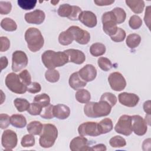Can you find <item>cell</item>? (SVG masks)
Wrapping results in <instances>:
<instances>
[{
  "label": "cell",
  "instance_id": "obj_1",
  "mask_svg": "<svg viewBox=\"0 0 151 151\" xmlns=\"http://www.w3.org/2000/svg\"><path fill=\"white\" fill-rule=\"evenodd\" d=\"M44 66L48 69H54L56 67L63 66L68 62V58L64 51L55 52L52 50H47L41 56Z\"/></svg>",
  "mask_w": 151,
  "mask_h": 151
},
{
  "label": "cell",
  "instance_id": "obj_2",
  "mask_svg": "<svg viewBox=\"0 0 151 151\" xmlns=\"http://www.w3.org/2000/svg\"><path fill=\"white\" fill-rule=\"evenodd\" d=\"M111 107L107 102L103 100H100L99 102H88L84 107V112L88 117L97 118L109 115Z\"/></svg>",
  "mask_w": 151,
  "mask_h": 151
},
{
  "label": "cell",
  "instance_id": "obj_3",
  "mask_svg": "<svg viewBox=\"0 0 151 151\" xmlns=\"http://www.w3.org/2000/svg\"><path fill=\"white\" fill-rule=\"evenodd\" d=\"M25 40L29 50L34 52L39 51L44 44L41 32L38 29L34 27H31L25 31Z\"/></svg>",
  "mask_w": 151,
  "mask_h": 151
},
{
  "label": "cell",
  "instance_id": "obj_4",
  "mask_svg": "<svg viewBox=\"0 0 151 151\" xmlns=\"http://www.w3.org/2000/svg\"><path fill=\"white\" fill-rule=\"evenodd\" d=\"M58 136V130L55 126L47 123L43 125V129L40 134L39 143L44 148L52 146Z\"/></svg>",
  "mask_w": 151,
  "mask_h": 151
},
{
  "label": "cell",
  "instance_id": "obj_5",
  "mask_svg": "<svg viewBox=\"0 0 151 151\" xmlns=\"http://www.w3.org/2000/svg\"><path fill=\"white\" fill-rule=\"evenodd\" d=\"M5 82L8 89L14 93L24 94L27 91V86L22 83L19 76L14 73H9Z\"/></svg>",
  "mask_w": 151,
  "mask_h": 151
},
{
  "label": "cell",
  "instance_id": "obj_6",
  "mask_svg": "<svg viewBox=\"0 0 151 151\" xmlns=\"http://www.w3.org/2000/svg\"><path fill=\"white\" fill-rule=\"evenodd\" d=\"M103 29L104 32L110 37L113 36L117 31L116 19L112 11L104 13L101 17Z\"/></svg>",
  "mask_w": 151,
  "mask_h": 151
},
{
  "label": "cell",
  "instance_id": "obj_7",
  "mask_svg": "<svg viewBox=\"0 0 151 151\" xmlns=\"http://www.w3.org/2000/svg\"><path fill=\"white\" fill-rule=\"evenodd\" d=\"M28 60L27 54L22 51L17 50L13 52L12 57V70L18 72L27 67Z\"/></svg>",
  "mask_w": 151,
  "mask_h": 151
},
{
  "label": "cell",
  "instance_id": "obj_8",
  "mask_svg": "<svg viewBox=\"0 0 151 151\" xmlns=\"http://www.w3.org/2000/svg\"><path fill=\"white\" fill-rule=\"evenodd\" d=\"M114 130L117 133L124 136H129L133 130L131 124V116L126 114L120 117L114 127Z\"/></svg>",
  "mask_w": 151,
  "mask_h": 151
},
{
  "label": "cell",
  "instance_id": "obj_9",
  "mask_svg": "<svg viewBox=\"0 0 151 151\" xmlns=\"http://www.w3.org/2000/svg\"><path fill=\"white\" fill-rule=\"evenodd\" d=\"M78 132L81 136H98L101 134L98 129V123L94 122H87L81 124L78 128Z\"/></svg>",
  "mask_w": 151,
  "mask_h": 151
},
{
  "label": "cell",
  "instance_id": "obj_10",
  "mask_svg": "<svg viewBox=\"0 0 151 151\" xmlns=\"http://www.w3.org/2000/svg\"><path fill=\"white\" fill-rule=\"evenodd\" d=\"M108 81L111 88L116 91H122L126 86V81L124 77L119 72L111 73L108 77Z\"/></svg>",
  "mask_w": 151,
  "mask_h": 151
},
{
  "label": "cell",
  "instance_id": "obj_11",
  "mask_svg": "<svg viewBox=\"0 0 151 151\" xmlns=\"http://www.w3.org/2000/svg\"><path fill=\"white\" fill-rule=\"evenodd\" d=\"M67 29L71 32L74 40L80 44H87L90 40L89 32L86 30L82 29L78 26H71Z\"/></svg>",
  "mask_w": 151,
  "mask_h": 151
},
{
  "label": "cell",
  "instance_id": "obj_12",
  "mask_svg": "<svg viewBox=\"0 0 151 151\" xmlns=\"http://www.w3.org/2000/svg\"><path fill=\"white\" fill-rule=\"evenodd\" d=\"M18 138L15 132L11 130H5L2 135L1 142L5 149L11 150L15 148L17 145Z\"/></svg>",
  "mask_w": 151,
  "mask_h": 151
},
{
  "label": "cell",
  "instance_id": "obj_13",
  "mask_svg": "<svg viewBox=\"0 0 151 151\" xmlns=\"http://www.w3.org/2000/svg\"><path fill=\"white\" fill-rule=\"evenodd\" d=\"M131 124L133 132L138 136L144 135L147 130V123L145 120L139 115L131 116Z\"/></svg>",
  "mask_w": 151,
  "mask_h": 151
},
{
  "label": "cell",
  "instance_id": "obj_14",
  "mask_svg": "<svg viewBox=\"0 0 151 151\" xmlns=\"http://www.w3.org/2000/svg\"><path fill=\"white\" fill-rule=\"evenodd\" d=\"M119 101L122 104L127 107H132L136 106L139 101V97L134 93H129L123 92L119 94Z\"/></svg>",
  "mask_w": 151,
  "mask_h": 151
},
{
  "label": "cell",
  "instance_id": "obj_15",
  "mask_svg": "<svg viewBox=\"0 0 151 151\" xmlns=\"http://www.w3.org/2000/svg\"><path fill=\"white\" fill-rule=\"evenodd\" d=\"M70 149L72 151L90 150L88 140L83 136H77L72 139L70 143Z\"/></svg>",
  "mask_w": 151,
  "mask_h": 151
},
{
  "label": "cell",
  "instance_id": "obj_16",
  "mask_svg": "<svg viewBox=\"0 0 151 151\" xmlns=\"http://www.w3.org/2000/svg\"><path fill=\"white\" fill-rule=\"evenodd\" d=\"M45 18L44 11L40 9H36L32 12L26 13L25 15V19L27 22L32 24L39 25L42 24Z\"/></svg>",
  "mask_w": 151,
  "mask_h": 151
},
{
  "label": "cell",
  "instance_id": "obj_17",
  "mask_svg": "<svg viewBox=\"0 0 151 151\" xmlns=\"http://www.w3.org/2000/svg\"><path fill=\"white\" fill-rule=\"evenodd\" d=\"M81 78L86 82L94 80L97 76V70L91 64H87L78 71Z\"/></svg>",
  "mask_w": 151,
  "mask_h": 151
},
{
  "label": "cell",
  "instance_id": "obj_18",
  "mask_svg": "<svg viewBox=\"0 0 151 151\" xmlns=\"http://www.w3.org/2000/svg\"><path fill=\"white\" fill-rule=\"evenodd\" d=\"M78 20L89 28H93L97 25L96 15L91 11H83L78 17Z\"/></svg>",
  "mask_w": 151,
  "mask_h": 151
},
{
  "label": "cell",
  "instance_id": "obj_19",
  "mask_svg": "<svg viewBox=\"0 0 151 151\" xmlns=\"http://www.w3.org/2000/svg\"><path fill=\"white\" fill-rule=\"evenodd\" d=\"M64 51L68 56V62H71L76 64H81L86 60L85 54L79 50L68 49Z\"/></svg>",
  "mask_w": 151,
  "mask_h": 151
},
{
  "label": "cell",
  "instance_id": "obj_20",
  "mask_svg": "<svg viewBox=\"0 0 151 151\" xmlns=\"http://www.w3.org/2000/svg\"><path fill=\"white\" fill-rule=\"evenodd\" d=\"M53 114L56 118L64 120L68 118L70 114V109L66 105L58 104L53 107Z\"/></svg>",
  "mask_w": 151,
  "mask_h": 151
},
{
  "label": "cell",
  "instance_id": "obj_21",
  "mask_svg": "<svg viewBox=\"0 0 151 151\" xmlns=\"http://www.w3.org/2000/svg\"><path fill=\"white\" fill-rule=\"evenodd\" d=\"M68 82L70 86L75 90L81 89L87 84V82L81 78L78 72L73 73L70 76Z\"/></svg>",
  "mask_w": 151,
  "mask_h": 151
},
{
  "label": "cell",
  "instance_id": "obj_22",
  "mask_svg": "<svg viewBox=\"0 0 151 151\" xmlns=\"http://www.w3.org/2000/svg\"><path fill=\"white\" fill-rule=\"evenodd\" d=\"M125 2L135 14H140L143 11L145 2L142 0H126Z\"/></svg>",
  "mask_w": 151,
  "mask_h": 151
},
{
  "label": "cell",
  "instance_id": "obj_23",
  "mask_svg": "<svg viewBox=\"0 0 151 151\" xmlns=\"http://www.w3.org/2000/svg\"><path fill=\"white\" fill-rule=\"evenodd\" d=\"M113 127L112 120L109 118H105L98 123V129L100 134H106L110 132Z\"/></svg>",
  "mask_w": 151,
  "mask_h": 151
},
{
  "label": "cell",
  "instance_id": "obj_24",
  "mask_svg": "<svg viewBox=\"0 0 151 151\" xmlns=\"http://www.w3.org/2000/svg\"><path fill=\"white\" fill-rule=\"evenodd\" d=\"M27 129L31 134L40 135L42 131L43 124L39 121H32L27 125Z\"/></svg>",
  "mask_w": 151,
  "mask_h": 151
},
{
  "label": "cell",
  "instance_id": "obj_25",
  "mask_svg": "<svg viewBox=\"0 0 151 151\" xmlns=\"http://www.w3.org/2000/svg\"><path fill=\"white\" fill-rule=\"evenodd\" d=\"M11 124L17 128H23L27 124V120L23 115L15 114L11 116Z\"/></svg>",
  "mask_w": 151,
  "mask_h": 151
},
{
  "label": "cell",
  "instance_id": "obj_26",
  "mask_svg": "<svg viewBox=\"0 0 151 151\" xmlns=\"http://www.w3.org/2000/svg\"><path fill=\"white\" fill-rule=\"evenodd\" d=\"M74 40L73 36L68 29L61 32L58 36V41L63 45H70Z\"/></svg>",
  "mask_w": 151,
  "mask_h": 151
},
{
  "label": "cell",
  "instance_id": "obj_27",
  "mask_svg": "<svg viewBox=\"0 0 151 151\" xmlns=\"http://www.w3.org/2000/svg\"><path fill=\"white\" fill-rule=\"evenodd\" d=\"M91 54L94 57H99L103 55L106 52V47L103 44L96 42L93 44L90 48Z\"/></svg>",
  "mask_w": 151,
  "mask_h": 151
},
{
  "label": "cell",
  "instance_id": "obj_28",
  "mask_svg": "<svg viewBox=\"0 0 151 151\" xmlns=\"http://www.w3.org/2000/svg\"><path fill=\"white\" fill-rule=\"evenodd\" d=\"M140 41L141 37L139 34H130L126 38V43L127 47L133 49L137 47L140 44Z\"/></svg>",
  "mask_w": 151,
  "mask_h": 151
},
{
  "label": "cell",
  "instance_id": "obj_29",
  "mask_svg": "<svg viewBox=\"0 0 151 151\" xmlns=\"http://www.w3.org/2000/svg\"><path fill=\"white\" fill-rule=\"evenodd\" d=\"M76 100L81 103H87L89 102L91 99L90 92L85 89H79L76 93L75 95Z\"/></svg>",
  "mask_w": 151,
  "mask_h": 151
},
{
  "label": "cell",
  "instance_id": "obj_30",
  "mask_svg": "<svg viewBox=\"0 0 151 151\" xmlns=\"http://www.w3.org/2000/svg\"><path fill=\"white\" fill-rule=\"evenodd\" d=\"M1 27L6 31H14L17 28L16 22L10 18H5L1 22Z\"/></svg>",
  "mask_w": 151,
  "mask_h": 151
},
{
  "label": "cell",
  "instance_id": "obj_31",
  "mask_svg": "<svg viewBox=\"0 0 151 151\" xmlns=\"http://www.w3.org/2000/svg\"><path fill=\"white\" fill-rule=\"evenodd\" d=\"M14 104L19 112H23L28 110L30 103L25 99L16 98L14 100Z\"/></svg>",
  "mask_w": 151,
  "mask_h": 151
},
{
  "label": "cell",
  "instance_id": "obj_32",
  "mask_svg": "<svg viewBox=\"0 0 151 151\" xmlns=\"http://www.w3.org/2000/svg\"><path fill=\"white\" fill-rule=\"evenodd\" d=\"M34 102L38 103L43 108L50 104V98L49 96L45 93L38 94L34 97Z\"/></svg>",
  "mask_w": 151,
  "mask_h": 151
},
{
  "label": "cell",
  "instance_id": "obj_33",
  "mask_svg": "<svg viewBox=\"0 0 151 151\" xmlns=\"http://www.w3.org/2000/svg\"><path fill=\"white\" fill-rule=\"evenodd\" d=\"M73 11V5H70L68 4H64L61 5L57 11V13L59 16L61 17L68 18L71 14Z\"/></svg>",
  "mask_w": 151,
  "mask_h": 151
},
{
  "label": "cell",
  "instance_id": "obj_34",
  "mask_svg": "<svg viewBox=\"0 0 151 151\" xmlns=\"http://www.w3.org/2000/svg\"><path fill=\"white\" fill-rule=\"evenodd\" d=\"M111 11L115 16L117 24H120L125 21L126 18V14L123 9L119 7H116L112 9Z\"/></svg>",
  "mask_w": 151,
  "mask_h": 151
},
{
  "label": "cell",
  "instance_id": "obj_35",
  "mask_svg": "<svg viewBox=\"0 0 151 151\" xmlns=\"http://www.w3.org/2000/svg\"><path fill=\"white\" fill-rule=\"evenodd\" d=\"M46 80L50 83H55L60 79V73L55 69H48L45 73Z\"/></svg>",
  "mask_w": 151,
  "mask_h": 151
},
{
  "label": "cell",
  "instance_id": "obj_36",
  "mask_svg": "<svg viewBox=\"0 0 151 151\" xmlns=\"http://www.w3.org/2000/svg\"><path fill=\"white\" fill-rule=\"evenodd\" d=\"M109 144L113 147H122L126 145V142L120 136H115L110 139Z\"/></svg>",
  "mask_w": 151,
  "mask_h": 151
},
{
  "label": "cell",
  "instance_id": "obj_37",
  "mask_svg": "<svg viewBox=\"0 0 151 151\" xmlns=\"http://www.w3.org/2000/svg\"><path fill=\"white\" fill-rule=\"evenodd\" d=\"M97 64L99 67L104 71H107L112 68V63L110 60L106 57H100L97 60Z\"/></svg>",
  "mask_w": 151,
  "mask_h": 151
},
{
  "label": "cell",
  "instance_id": "obj_38",
  "mask_svg": "<svg viewBox=\"0 0 151 151\" xmlns=\"http://www.w3.org/2000/svg\"><path fill=\"white\" fill-rule=\"evenodd\" d=\"M18 5L24 10H30L33 9L37 2L36 0H18Z\"/></svg>",
  "mask_w": 151,
  "mask_h": 151
},
{
  "label": "cell",
  "instance_id": "obj_39",
  "mask_svg": "<svg viewBox=\"0 0 151 151\" xmlns=\"http://www.w3.org/2000/svg\"><path fill=\"white\" fill-rule=\"evenodd\" d=\"M100 100L105 101L107 102L111 107H113L116 104L117 99L116 96L114 94H113V93H109V92H106V93H103L101 95Z\"/></svg>",
  "mask_w": 151,
  "mask_h": 151
},
{
  "label": "cell",
  "instance_id": "obj_40",
  "mask_svg": "<svg viewBox=\"0 0 151 151\" xmlns=\"http://www.w3.org/2000/svg\"><path fill=\"white\" fill-rule=\"evenodd\" d=\"M53 105L50 104L47 106L43 107L40 113L41 117L45 119H52L54 117L53 114Z\"/></svg>",
  "mask_w": 151,
  "mask_h": 151
},
{
  "label": "cell",
  "instance_id": "obj_41",
  "mask_svg": "<svg viewBox=\"0 0 151 151\" xmlns=\"http://www.w3.org/2000/svg\"><path fill=\"white\" fill-rule=\"evenodd\" d=\"M129 24L131 28L133 29H139L142 25V19L136 15H132L129 21Z\"/></svg>",
  "mask_w": 151,
  "mask_h": 151
},
{
  "label": "cell",
  "instance_id": "obj_42",
  "mask_svg": "<svg viewBox=\"0 0 151 151\" xmlns=\"http://www.w3.org/2000/svg\"><path fill=\"white\" fill-rule=\"evenodd\" d=\"M21 144L24 147H32L35 144V138L33 134H26L21 139Z\"/></svg>",
  "mask_w": 151,
  "mask_h": 151
},
{
  "label": "cell",
  "instance_id": "obj_43",
  "mask_svg": "<svg viewBox=\"0 0 151 151\" xmlns=\"http://www.w3.org/2000/svg\"><path fill=\"white\" fill-rule=\"evenodd\" d=\"M22 83L26 86H28L31 83V77L27 70H24L18 75Z\"/></svg>",
  "mask_w": 151,
  "mask_h": 151
},
{
  "label": "cell",
  "instance_id": "obj_44",
  "mask_svg": "<svg viewBox=\"0 0 151 151\" xmlns=\"http://www.w3.org/2000/svg\"><path fill=\"white\" fill-rule=\"evenodd\" d=\"M42 109V107L40 104L35 102H33L32 103H30L29 108L27 111L28 113L30 114L31 115L37 116L40 114Z\"/></svg>",
  "mask_w": 151,
  "mask_h": 151
},
{
  "label": "cell",
  "instance_id": "obj_45",
  "mask_svg": "<svg viewBox=\"0 0 151 151\" xmlns=\"http://www.w3.org/2000/svg\"><path fill=\"white\" fill-rule=\"evenodd\" d=\"M110 38L111 40L114 42H122L126 38V32L124 29H122L121 28H118L116 34L113 36L110 37Z\"/></svg>",
  "mask_w": 151,
  "mask_h": 151
},
{
  "label": "cell",
  "instance_id": "obj_46",
  "mask_svg": "<svg viewBox=\"0 0 151 151\" xmlns=\"http://www.w3.org/2000/svg\"><path fill=\"white\" fill-rule=\"evenodd\" d=\"M12 9L11 3L9 1H0V14L2 15L8 14Z\"/></svg>",
  "mask_w": 151,
  "mask_h": 151
},
{
  "label": "cell",
  "instance_id": "obj_47",
  "mask_svg": "<svg viewBox=\"0 0 151 151\" xmlns=\"http://www.w3.org/2000/svg\"><path fill=\"white\" fill-rule=\"evenodd\" d=\"M11 123V117L6 114H0V127L2 129H6Z\"/></svg>",
  "mask_w": 151,
  "mask_h": 151
},
{
  "label": "cell",
  "instance_id": "obj_48",
  "mask_svg": "<svg viewBox=\"0 0 151 151\" xmlns=\"http://www.w3.org/2000/svg\"><path fill=\"white\" fill-rule=\"evenodd\" d=\"M81 12V9L79 6L73 5V11L71 14L68 18L70 20L77 21L78 19V17Z\"/></svg>",
  "mask_w": 151,
  "mask_h": 151
},
{
  "label": "cell",
  "instance_id": "obj_49",
  "mask_svg": "<svg viewBox=\"0 0 151 151\" xmlns=\"http://www.w3.org/2000/svg\"><path fill=\"white\" fill-rule=\"evenodd\" d=\"M41 90V85L37 82H32L27 87V91L31 93H39Z\"/></svg>",
  "mask_w": 151,
  "mask_h": 151
},
{
  "label": "cell",
  "instance_id": "obj_50",
  "mask_svg": "<svg viewBox=\"0 0 151 151\" xmlns=\"http://www.w3.org/2000/svg\"><path fill=\"white\" fill-rule=\"evenodd\" d=\"M1 52L7 51L10 47V41L6 37H1Z\"/></svg>",
  "mask_w": 151,
  "mask_h": 151
},
{
  "label": "cell",
  "instance_id": "obj_51",
  "mask_svg": "<svg viewBox=\"0 0 151 151\" xmlns=\"http://www.w3.org/2000/svg\"><path fill=\"white\" fill-rule=\"evenodd\" d=\"M144 20L146 23V25L149 28L150 24V6H148L146 8Z\"/></svg>",
  "mask_w": 151,
  "mask_h": 151
},
{
  "label": "cell",
  "instance_id": "obj_52",
  "mask_svg": "<svg viewBox=\"0 0 151 151\" xmlns=\"http://www.w3.org/2000/svg\"><path fill=\"white\" fill-rule=\"evenodd\" d=\"M94 2L98 6H107L111 5L114 2V1L111 0H94Z\"/></svg>",
  "mask_w": 151,
  "mask_h": 151
},
{
  "label": "cell",
  "instance_id": "obj_53",
  "mask_svg": "<svg viewBox=\"0 0 151 151\" xmlns=\"http://www.w3.org/2000/svg\"><path fill=\"white\" fill-rule=\"evenodd\" d=\"M143 110L147 114H150L151 107H150V100L145 101L143 104Z\"/></svg>",
  "mask_w": 151,
  "mask_h": 151
},
{
  "label": "cell",
  "instance_id": "obj_54",
  "mask_svg": "<svg viewBox=\"0 0 151 151\" xmlns=\"http://www.w3.org/2000/svg\"><path fill=\"white\" fill-rule=\"evenodd\" d=\"M106 147L103 144H98L90 148V150H106Z\"/></svg>",
  "mask_w": 151,
  "mask_h": 151
},
{
  "label": "cell",
  "instance_id": "obj_55",
  "mask_svg": "<svg viewBox=\"0 0 151 151\" xmlns=\"http://www.w3.org/2000/svg\"><path fill=\"white\" fill-rule=\"evenodd\" d=\"M8 61L6 57H2L1 58V70L6 68L8 65Z\"/></svg>",
  "mask_w": 151,
  "mask_h": 151
},
{
  "label": "cell",
  "instance_id": "obj_56",
  "mask_svg": "<svg viewBox=\"0 0 151 151\" xmlns=\"http://www.w3.org/2000/svg\"><path fill=\"white\" fill-rule=\"evenodd\" d=\"M59 2V1H51V3L52 4L54 5H55L57 4H58Z\"/></svg>",
  "mask_w": 151,
  "mask_h": 151
}]
</instances>
